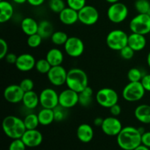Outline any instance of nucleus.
<instances>
[{"label": "nucleus", "instance_id": "9", "mask_svg": "<svg viewBox=\"0 0 150 150\" xmlns=\"http://www.w3.org/2000/svg\"><path fill=\"white\" fill-rule=\"evenodd\" d=\"M79 12V21L86 26H92L98 21L100 14L94 6L86 4Z\"/></svg>", "mask_w": 150, "mask_h": 150}, {"label": "nucleus", "instance_id": "30", "mask_svg": "<svg viewBox=\"0 0 150 150\" xmlns=\"http://www.w3.org/2000/svg\"><path fill=\"white\" fill-rule=\"evenodd\" d=\"M68 38L67 33L62 31L54 32L51 37V42L56 45H64Z\"/></svg>", "mask_w": 150, "mask_h": 150}, {"label": "nucleus", "instance_id": "11", "mask_svg": "<svg viewBox=\"0 0 150 150\" xmlns=\"http://www.w3.org/2000/svg\"><path fill=\"white\" fill-rule=\"evenodd\" d=\"M66 54L70 57H81L84 51V44L81 39L77 37H70L64 45Z\"/></svg>", "mask_w": 150, "mask_h": 150}, {"label": "nucleus", "instance_id": "37", "mask_svg": "<svg viewBox=\"0 0 150 150\" xmlns=\"http://www.w3.org/2000/svg\"><path fill=\"white\" fill-rule=\"evenodd\" d=\"M86 0H66L67 7L77 11H79L81 9L86 5Z\"/></svg>", "mask_w": 150, "mask_h": 150}, {"label": "nucleus", "instance_id": "4", "mask_svg": "<svg viewBox=\"0 0 150 150\" xmlns=\"http://www.w3.org/2000/svg\"><path fill=\"white\" fill-rule=\"evenodd\" d=\"M106 44L110 49L120 51L128 43V35L121 29H114L107 35Z\"/></svg>", "mask_w": 150, "mask_h": 150}, {"label": "nucleus", "instance_id": "36", "mask_svg": "<svg viewBox=\"0 0 150 150\" xmlns=\"http://www.w3.org/2000/svg\"><path fill=\"white\" fill-rule=\"evenodd\" d=\"M66 108H63L61 105H59L54 109V120L55 122H62L65 119L67 116V111Z\"/></svg>", "mask_w": 150, "mask_h": 150}, {"label": "nucleus", "instance_id": "10", "mask_svg": "<svg viewBox=\"0 0 150 150\" xmlns=\"http://www.w3.org/2000/svg\"><path fill=\"white\" fill-rule=\"evenodd\" d=\"M40 105L42 108L54 109L59 105V94L52 88H45L39 95Z\"/></svg>", "mask_w": 150, "mask_h": 150}, {"label": "nucleus", "instance_id": "47", "mask_svg": "<svg viewBox=\"0 0 150 150\" xmlns=\"http://www.w3.org/2000/svg\"><path fill=\"white\" fill-rule=\"evenodd\" d=\"M104 119L101 118V117H97L94 120V125H95L96 127H100L102 126L103 122Z\"/></svg>", "mask_w": 150, "mask_h": 150}, {"label": "nucleus", "instance_id": "32", "mask_svg": "<svg viewBox=\"0 0 150 150\" xmlns=\"http://www.w3.org/2000/svg\"><path fill=\"white\" fill-rule=\"evenodd\" d=\"M144 75L140 69L133 67L127 72V79L130 82H139L142 81Z\"/></svg>", "mask_w": 150, "mask_h": 150}, {"label": "nucleus", "instance_id": "12", "mask_svg": "<svg viewBox=\"0 0 150 150\" xmlns=\"http://www.w3.org/2000/svg\"><path fill=\"white\" fill-rule=\"evenodd\" d=\"M67 71L62 65L51 67L47 73V77L50 83L55 86H61L66 84Z\"/></svg>", "mask_w": 150, "mask_h": 150}, {"label": "nucleus", "instance_id": "28", "mask_svg": "<svg viewBox=\"0 0 150 150\" xmlns=\"http://www.w3.org/2000/svg\"><path fill=\"white\" fill-rule=\"evenodd\" d=\"M93 89L90 86H86L82 92L79 93V104L83 107H88L90 105L93 98Z\"/></svg>", "mask_w": 150, "mask_h": 150}, {"label": "nucleus", "instance_id": "8", "mask_svg": "<svg viewBox=\"0 0 150 150\" xmlns=\"http://www.w3.org/2000/svg\"><path fill=\"white\" fill-rule=\"evenodd\" d=\"M129 27L133 33L146 35L150 33V16L139 13L130 20Z\"/></svg>", "mask_w": 150, "mask_h": 150}, {"label": "nucleus", "instance_id": "25", "mask_svg": "<svg viewBox=\"0 0 150 150\" xmlns=\"http://www.w3.org/2000/svg\"><path fill=\"white\" fill-rule=\"evenodd\" d=\"M45 59L48 60L52 67L62 65L64 61V54L59 48H53L47 52Z\"/></svg>", "mask_w": 150, "mask_h": 150}, {"label": "nucleus", "instance_id": "44", "mask_svg": "<svg viewBox=\"0 0 150 150\" xmlns=\"http://www.w3.org/2000/svg\"><path fill=\"white\" fill-rule=\"evenodd\" d=\"M142 144L144 146L150 148V131H146L142 134Z\"/></svg>", "mask_w": 150, "mask_h": 150}, {"label": "nucleus", "instance_id": "51", "mask_svg": "<svg viewBox=\"0 0 150 150\" xmlns=\"http://www.w3.org/2000/svg\"><path fill=\"white\" fill-rule=\"evenodd\" d=\"M146 62H147V64L150 68V51L149 52V54H148L147 57H146Z\"/></svg>", "mask_w": 150, "mask_h": 150}, {"label": "nucleus", "instance_id": "26", "mask_svg": "<svg viewBox=\"0 0 150 150\" xmlns=\"http://www.w3.org/2000/svg\"><path fill=\"white\" fill-rule=\"evenodd\" d=\"M40 125L42 126H48L54 122V109L42 108L38 114Z\"/></svg>", "mask_w": 150, "mask_h": 150}, {"label": "nucleus", "instance_id": "53", "mask_svg": "<svg viewBox=\"0 0 150 150\" xmlns=\"http://www.w3.org/2000/svg\"><path fill=\"white\" fill-rule=\"evenodd\" d=\"M149 128H150V124H149Z\"/></svg>", "mask_w": 150, "mask_h": 150}, {"label": "nucleus", "instance_id": "46", "mask_svg": "<svg viewBox=\"0 0 150 150\" xmlns=\"http://www.w3.org/2000/svg\"><path fill=\"white\" fill-rule=\"evenodd\" d=\"M27 2L33 7H39L45 2V0H27Z\"/></svg>", "mask_w": 150, "mask_h": 150}, {"label": "nucleus", "instance_id": "38", "mask_svg": "<svg viewBox=\"0 0 150 150\" xmlns=\"http://www.w3.org/2000/svg\"><path fill=\"white\" fill-rule=\"evenodd\" d=\"M135 52H136V51L127 45V46L124 47L122 49L120 50V57L122 59H124L130 60L131 59H133V57H134Z\"/></svg>", "mask_w": 150, "mask_h": 150}, {"label": "nucleus", "instance_id": "24", "mask_svg": "<svg viewBox=\"0 0 150 150\" xmlns=\"http://www.w3.org/2000/svg\"><path fill=\"white\" fill-rule=\"evenodd\" d=\"M22 103L27 109H35L40 104L39 95L33 90L25 92L22 100Z\"/></svg>", "mask_w": 150, "mask_h": 150}, {"label": "nucleus", "instance_id": "20", "mask_svg": "<svg viewBox=\"0 0 150 150\" xmlns=\"http://www.w3.org/2000/svg\"><path fill=\"white\" fill-rule=\"evenodd\" d=\"M127 45L135 51H141L146 47V40L145 35L141 34L133 33L128 35Z\"/></svg>", "mask_w": 150, "mask_h": 150}, {"label": "nucleus", "instance_id": "5", "mask_svg": "<svg viewBox=\"0 0 150 150\" xmlns=\"http://www.w3.org/2000/svg\"><path fill=\"white\" fill-rule=\"evenodd\" d=\"M146 90L142 82H129L122 90V97L127 102H137L144 98Z\"/></svg>", "mask_w": 150, "mask_h": 150}, {"label": "nucleus", "instance_id": "42", "mask_svg": "<svg viewBox=\"0 0 150 150\" xmlns=\"http://www.w3.org/2000/svg\"><path fill=\"white\" fill-rule=\"evenodd\" d=\"M141 82L146 92H150V74H145L142 78Z\"/></svg>", "mask_w": 150, "mask_h": 150}, {"label": "nucleus", "instance_id": "6", "mask_svg": "<svg viewBox=\"0 0 150 150\" xmlns=\"http://www.w3.org/2000/svg\"><path fill=\"white\" fill-rule=\"evenodd\" d=\"M95 100L100 106L110 108L115 104L118 103L119 95L114 89L105 87L99 89L95 95Z\"/></svg>", "mask_w": 150, "mask_h": 150}, {"label": "nucleus", "instance_id": "39", "mask_svg": "<svg viewBox=\"0 0 150 150\" xmlns=\"http://www.w3.org/2000/svg\"><path fill=\"white\" fill-rule=\"evenodd\" d=\"M26 146L21 139H13L11 143L9 145L8 150H26Z\"/></svg>", "mask_w": 150, "mask_h": 150}, {"label": "nucleus", "instance_id": "16", "mask_svg": "<svg viewBox=\"0 0 150 150\" xmlns=\"http://www.w3.org/2000/svg\"><path fill=\"white\" fill-rule=\"evenodd\" d=\"M21 139L27 147L34 148L40 146L42 144L43 136L37 129L26 130L21 137Z\"/></svg>", "mask_w": 150, "mask_h": 150}, {"label": "nucleus", "instance_id": "48", "mask_svg": "<svg viewBox=\"0 0 150 150\" xmlns=\"http://www.w3.org/2000/svg\"><path fill=\"white\" fill-rule=\"evenodd\" d=\"M133 150H150V148L147 147V146H144V145H143L142 144L139 145V146H137L136 149H133Z\"/></svg>", "mask_w": 150, "mask_h": 150}, {"label": "nucleus", "instance_id": "18", "mask_svg": "<svg viewBox=\"0 0 150 150\" xmlns=\"http://www.w3.org/2000/svg\"><path fill=\"white\" fill-rule=\"evenodd\" d=\"M59 18L63 24L70 26L79 21V12L69 7H66L61 13H59Z\"/></svg>", "mask_w": 150, "mask_h": 150}, {"label": "nucleus", "instance_id": "15", "mask_svg": "<svg viewBox=\"0 0 150 150\" xmlns=\"http://www.w3.org/2000/svg\"><path fill=\"white\" fill-rule=\"evenodd\" d=\"M24 93V91L21 89L20 85L11 84L4 89L3 95L6 101L10 103L16 104L22 102Z\"/></svg>", "mask_w": 150, "mask_h": 150}, {"label": "nucleus", "instance_id": "50", "mask_svg": "<svg viewBox=\"0 0 150 150\" xmlns=\"http://www.w3.org/2000/svg\"><path fill=\"white\" fill-rule=\"evenodd\" d=\"M105 1H107L108 3H109V4H114V3H117L118 2V1H120V0H105Z\"/></svg>", "mask_w": 150, "mask_h": 150}, {"label": "nucleus", "instance_id": "40", "mask_svg": "<svg viewBox=\"0 0 150 150\" xmlns=\"http://www.w3.org/2000/svg\"><path fill=\"white\" fill-rule=\"evenodd\" d=\"M21 89L24 91V92H29V91L33 90L35 83L34 81L30 79H23L19 83Z\"/></svg>", "mask_w": 150, "mask_h": 150}, {"label": "nucleus", "instance_id": "31", "mask_svg": "<svg viewBox=\"0 0 150 150\" xmlns=\"http://www.w3.org/2000/svg\"><path fill=\"white\" fill-rule=\"evenodd\" d=\"M51 67L49 62L46 59H40L38 60L36 62V64H35V69L38 73H41V74H47L51 70Z\"/></svg>", "mask_w": 150, "mask_h": 150}, {"label": "nucleus", "instance_id": "17", "mask_svg": "<svg viewBox=\"0 0 150 150\" xmlns=\"http://www.w3.org/2000/svg\"><path fill=\"white\" fill-rule=\"evenodd\" d=\"M35 58L30 54H22L18 56L16 63V68L21 72H29L35 67L36 64Z\"/></svg>", "mask_w": 150, "mask_h": 150}, {"label": "nucleus", "instance_id": "13", "mask_svg": "<svg viewBox=\"0 0 150 150\" xmlns=\"http://www.w3.org/2000/svg\"><path fill=\"white\" fill-rule=\"evenodd\" d=\"M122 128V125L120 120L114 116L104 119L101 126L102 131L108 136H117Z\"/></svg>", "mask_w": 150, "mask_h": 150}, {"label": "nucleus", "instance_id": "43", "mask_svg": "<svg viewBox=\"0 0 150 150\" xmlns=\"http://www.w3.org/2000/svg\"><path fill=\"white\" fill-rule=\"evenodd\" d=\"M109 111L110 113H111V115L114 116V117H117L122 112L121 106H120L118 103L115 104V105H114L113 106H111V108H109Z\"/></svg>", "mask_w": 150, "mask_h": 150}, {"label": "nucleus", "instance_id": "1", "mask_svg": "<svg viewBox=\"0 0 150 150\" xmlns=\"http://www.w3.org/2000/svg\"><path fill=\"white\" fill-rule=\"evenodd\" d=\"M142 136L139 128L127 126L123 127L117 136V142L122 149L133 150L142 144Z\"/></svg>", "mask_w": 150, "mask_h": 150}, {"label": "nucleus", "instance_id": "41", "mask_svg": "<svg viewBox=\"0 0 150 150\" xmlns=\"http://www.w3.org/2000/svg\"><path fill=\"white\" fill-rule=\"evenodd\" d=\"M8 54V45L5 40L3 38L0 39V59H3Z\"/></svg>", "mask_w": 150, "mask_h": 150}, {"label": "nucleus", "instance_id": "49", "mask_svg": "<svg viewBox=\"0 0 150 150\" xmlns=\"http://www.w3.org/2000/svg\"><path fill=\"white\" fill-rule=\"evenodd\" d=\"M12 1H13V2L16 3V4H23V3L26 2V1H27V0H12Z\"/></svg>", "mask_w": 150, "mask_h": 150}, {"label": "nucleus", "instance_id": "52", "mask_svg": "<svg viewBox=\"0 0 150 150\" xmlns=\"http://www.w3.org/2000/svg\"><path fill=\"white\" fill-rule=\"evenodd\" d=\"M147 14L148 15H149V16H150V9H149V11H148V13H147Z\"/></svg>", "mask_w": 150, "mask_h": 150}, {"label": "nucleus", "instance_id": "34", "mask_svg": "<svg viewBox=\"0 0 150 150\" xmlns=\"http://www.w3.org/2000/svg\"><path fill=\"white\" fill-rule=\"evenodd\" d=\"M134 6L136 11L139 13L147 14L150 9V2L149 0H136Z\"/></svg>", "mask_w": 150, "mask_h": 150}, {"label": "nucleus", "instance_id": "21", "mask_svg": "<svg viewBox=\"0 0 150 150\" xmlns=\"http://www.w3.org/2000/svg\"><path fill=\"white\" fill-rule=\"evenodd\" d=\"M136 120L143 124H150V105L142 104L138 105L134 111Z\"/></svg>", "mask_w": 150, "mask_h": 150}, {"label": "nucleus", "instance_id": "3", "mask_svg": "<svg viewBox=\"0 0 150 150\" xmlns=\"http://www.w3.org/2000/svg\"><path fill=\"white\" fill-rule=\"evenodd\" d=\"M88 76L82 69L72 68L67 71L66 81L67 88L80 93L86 86H88Z\"/></svg>", "mask_w": 150, "mask_h": 150}, {"label": "nucleus", "instance_id": "7", "mask_svg": "<svg viewBox=\"0 0 150 150\" xmlns=\"http://www.w3.org/2000/svg\"><path fill=\"white\" fill-rule=\"evenodd\" d=\"M129 14L127 6L118 1L111 4L107 10V16L108 20L114 23H121L126 20Z\"/></svg>", "mask_w": 150, "mask_h": 150}, {"label": "nucleus", "instance_id": "35", "mask_svg": "<svg viewBox=\"0 0 150 150\" xmlns=\"http://www.w3.org/2000/svg\"><path fill=\"white\" fill-rule=\"evenodd\" d=\"M42 38L39 34L36 33L34 35L28 36L27 40H26V43L29 47L32 48H36L41 45L42 41Z\"/></svg>", "mask_w": 150, "mask_h": 150}, {"label": "nucleus", "instance_id": "14", "mask_svg": "<svg viewBox=\"0 0 150 150\" xmlns=\"http://www.w3.org/2000/svg\"><path fill=\"white\" fill-rule=\"evenodd\" d=\"M79 93L67 88L59 94V105L66 109L73 108L79 104Z\"/></svg>", "mask_w": 150, "mask_h": 150}, {"label": "nucleus", "instance_id": "33", "mask_svg": "<svg viewBox=\"0 0 150 150\" xmlns=\"http://www.w3.org/2000/svg\"><path fill=\"white\" fill-rule=\"evenodd\" d=\"M48 7L52 12L55 13H60L66 7L64 0H49Z\"/></svg>", "mask_w": 150, "mask_h": 150}, {"label": "nucleus", "instance_id": "19", "mask_svg": "<svg viewBox=\"0 0 150 150\" xmlns=\"http://www.w3.org/2000/svg\"><path fill=\"white\" fill-rule=\"evenodd\" d=\"M76 136L82 143H89L93 139L94 130L90 125L83 123L78 127Z\"/></svg>", "mask_w": 150, "mask_h": 150}, {"label": "nucleus", "instance_id": "2", "mask_svg": "<svg viewBox=\"0 0 150 150\" xmlns=\"http://www.w3.org/2000/svg\"><path fill=\"white\" fill-rule=\"evenodd\" d=\"M2 130L4 134L12 139H21L26 128L23 120L16 116L9 115L2 121Z\"/></svg>", "mask_w": 150, "mask_h": 150}, {"label": "nucleus", "instance_id": "27", "mask_svg": "<svg viewBox=\"0 0 150 150\" xmlns=\"http://www.w3.org/2000/svg\"><path fill=\"white\" fill-rule=\"evenodd\" d=\"M54 32V26L49 21L42 20L40 22L38 25V34L42 37V39L51 38Z\"/></svg>", "mask_w": 150, "mask_h": 150}, {"label": "nucleus", "instance_id": "23", "mask_svg": "<svg viewBox=\"0 0 150 150\" xmlns=\"http://www.w3.org/2000/svg\"><path fill=\"white\" fill-rule=\"evenodd\" d=\"M38 25L39 23H38L35 19L31 17H26L21 21V28L25 35L30 36L34 34L38 33Z\"/></svg>", "mask_w": 150, "mask_h": 150}, {"label": "nucleus", "instance_id": "29", "mask_svg": "<svg viewBox=\"0 0 150 150\" xmlns=\"http://www.w3.org/2000/svg\"><path fill=\"white\" fill-rule=\"evenodd\" d=\"M23 122L26 126V130L37 129V127L40 125L38 114H32V113L27 114L23 119Z\"/></svg>", "mask_w": 150, "mask_h": 150}, {"label": "nucleus", "instance_id": "45", "mask_svg": "<svg viewBox=\"0 0 150 150\" xmlns=\"http://www.w3.org/2000/svg\"><path fill=\"white\" fill-rule=\"evenodd\" d=\"M5 60L8 64H16V61H17L18 56H16V54H13V53H8V54L6 55L5 57Z\"/></svg>", "mask_w": 150, "mask_h": 150}, {"label": "nucleus", "instance_id": "22", "mask_svg": "<svg viewBox=\"0 0 150 150\" xmlns=\"http://www.w3.org/2000/svg\"><path fill=\"white\" fill-rule=\"evenodd\" d=\"M14 14V8L9 1H0V23H4L9 21Z\"/></svg>", "mask_w": 150, "mask_h": 150}]
</instances>
